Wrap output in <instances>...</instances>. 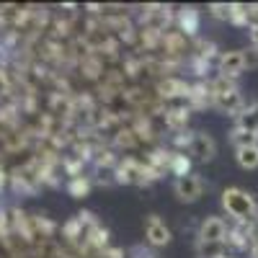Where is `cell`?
I'll list each match as a JSON object with an SVG mask.
<instances>
[{
  "label": "cell",
  "instance_id": "obj_7",
  "mask_svg": "<svg viewBox=\"0 0 258 258\" xmlns=\"http://www.w3.org/2000/svg\"><path fill=\"white\" fill-rule=\"evenodd\" d=\"M147 178H150L147 165H142L137 160H124L116 168V181L119 183H145Z\"/></svg>",
  "mask_w": 258,
  "mask_h": 258
},
{
  "label": "cell",
  "instance_id": "obj_14",
  "mask_svg": "<svg viewBox=\"0 0 258 258\" xmlns=\"http://www.w3.org/2000/svg\"><path fill=\"white\" fill-rule=\"evenodd\" d=\"M170 170L176 173V178L191 173V160L183 155V153H176V155H170Z\"/></svg>",
  "mask_w": 258,
  "mask_h": 258
},
{
  "label": "cell",
  "instance_id": "obj_2",
  "mask_svg": "<svg viewBox=\"0 0 258 258\" xmlns=\"http://www.w3.org/2000/svg\"><path fill=\"white\" fill-rule=\"evenodd\" d=\"M173 191L181 202H197L202 194H204V181L199 173H186L181 178H176L173 183Z\"/></svg>",
  "mask_w": 258,
  "mask_h": 258
},
{
  "label": "cell",
  "instance_id": "obj_6",
  "mask_svg": "<svg viewBox=\"0 0 258 258\" xmlns=\"http://www.w3.org/2000/svg\"><path fill=\"white\" fill-rule=\"evenodd\" d=\"M145 235H147L150 245H155V248H163V245L170 243V230L158 214H150V217L145 220Z\"/></svg>",
  "mask_w": 258,
  "mask_h": 258
},
{
  "label": "cell",
  "instance_id": "obj_12",
  "mask_svg": "<svg viewBox=\"0 0 258 258\" xmlns=\"http://www.w3.org/2000/svg\"><path fill=\"white\" fill-rule=\"evenodd\" d=\"M230 142L235 145V150H240V147H253V145H258V135L245 132V129H232Z\"/></svg>",
  "mask_w": 258,
  "mask_h": 258
},
{
  "label": "cell",
  "instance_id": "obj_10",
  "mask_svg": "<svg viewBox=\"0 0 258 258\" xmlns=\"http://www.w3.org/2000/svg\"><path fill=\"white\" fill-rule=\"evenodd\" d=\"M235 119H238V121H235V129H245V132L258 135V101L250 103V106H245V109Z\"/></svg>",
  "mask_w": 258,
  "mask_h": 258
},
{
  "label": "cell",
  "instance_id": "obj_16",
  "mask_svg": "<svg viewBox=\"0 0 258 258\" xmlns=\"http://www.w3.org/2000/svg\"><path fill=\"white\" fill-rule=\"evenodd\" d=\"M88 188H91V183L85 181L83 176H75L73 183H70V194H73V197H85V194H88Z\"/></svg>",
  "mask_w": 258,
  "mask_h": 258
},
{
  "label": "cell",
  "instance_id": "obj_11",
  "mask_svg": "<svg viewBox=\"0 0 258 258\" xmlns=\"http://www.w3.org/2000/svg\"><path fill=\"white\" fill-rule=\"evenodd\" d=\"M235 160H238V165L245 168V170H255L258 168V145L235 150Z\"/></svg>",
  "mask_w": 258,
  "mask_h": 258
},
{
  "label": "cell",
  "instance_id": "obj_18",
  "mask_svg": "<svg viewBox=\"0 0 258 258\" xmlns=\"http://www.w3.org/2000/svg\"><path fill=\"white\" fill-rule=\"evenodd\" d=\"M243 62H245V68L248 70H253V68H258V49H245L243 52Z\"/></svg>",
  "mask_w": 258,
  "mask_h": 258
},
{
  "label": "cell",
  "instance_id": "obj_13",
  "mask_svg": "<svg viewBox=\"0 0 258 258\" xmlns=\"http://www.w3.org/2000/svg\"><path fill=\"white\" fill-rule=\"evenodd\" d=\"M178 21H181V29L188 31V34H194L199 29V13H197V8H183Z\"/></svg>",
  "mask_w": 258,
  "mask_h": 258
},
{
  "label": "cell",
  "instance_id": "obj_4",
  "mask_svg": "<svg viewBox=\"0 0 258 258\" xmlns=\"http://www.w3.org/2000/svg\"><path fill=\"white\" fill-rule=\"evenodd\" d=\"M188 153L197 158L199 163H209L214 158V153H217V145H214L212 135L207 132H194L191 135V145H188Z\"/></svg>",
  "mask_w": 258,
  "mask_h": 258
},
{
  "label": "cell",
  "instance_id": "obj_8",
  "mask_svg": "<svg viewBox=\"0 0 258 258\" xmlns=\"http://www.w3.org/2000/svg\"><path fill=\"white\" fill-rule=\"evenodd\" d=\"M214 106H217L220 111H225V114L238 116V114L245 109V101H243V93L235 88V91H227V93H222V96H214Z\"/></svg>",
  "mask_w": 258,
  "mask_h": 258
},
{
  "label": "cell",
  "instance_id": "obj_5",
  "mask_svg": "<svg viewBox=\"0 0 258 258\" xmlns=\"http://www.w3.org/2000/svg\"><path fill=\"white\" fill-rule=\"evenodd\" d=\"M199 240L204 243H222L227 240V222L222 217H207L199 225Z\"/></svg>",
  "mask_w": 258,
  "mask_h": 258
},
{
  "label": "cell",
  "instance_id": "obj_15",
  "mask_svg": "<svg viewBox=\"0 0 258 258\" xmlns=\"http://www.w3.org/2000/svg\"><path fill=\"white\" fill-rule=\"evenodd\" d=\"M243 26H248V29H258V3L245 6V11H243Z\"/></svg>",
  "mask_w": 258,
  "mask_h": 258
},
{
  "label": "cell",
  "instance_id": "obj_17",
  "mask_svg": "<svg viewBox=\"0 0 258 258\" xmlns=\"http://www.w3.org/2000/svg\"><path fill=\"white\" fill-rule=\"evenodd\" d=\"M209 11H212V16H214V18H220V21H230V6H227V3H214V6H209Z\"/></svg>",
  "mask_w": 258,
  "mask_h": 258
},
{
  "label": "cell",
  "instance_id": "obj_3",
  "mask_svg": "<svg viewBox=\"0 0 258 258\" xmlns=\"http://www.w3.org/2000/svg\"><path fill=\"white\" fill-rule=\"evenodd\" d=\"M243 70H245L243 49H230V52H222V54H220V59H217V73H220V78L238 80Z\"/></svg>",
  "mask_w": 258,
  "mask_h": 258
},
{
  "label": "cell",
  "instance_id": "obj_1",
  "mask_svg": "<svg viewBox=\"0 0 258 258\" xmlns=\"http://www.w3.org/2000/svg\"><path fill=\"white\" fill-rule=\"evenodd\" d=\"M222 209L230 214L235 222H243V225H250L258 217L255 199L250 197L248 191L238 188V186H230V188L222 191Z\"/></svg>",
  "mask_w": 258,
  "mask_h": 258
},
{
  "label": "cell",
  "instance_id": "obj_9",
  "mask_svg": "<svg viewBox=\"0 0 258 258\" xmlns=\"http://www.w3.org/2000/svg\"><path fill=\"white\" fill-rule=\"evenodd\" d=\"M197 255L199 258H232V248L222 240V243H204L197 240Z\"/></svg>",
  "mask_w": 258,
  "mask_h": 258
},
{
  "label": "cell",
  "instance_id": "obj_19",
  "mask_svg": "<svg viewBox=\"0 0 258 258\" xmlns=\"http://www.w3.org/2000/svg\"><path fill=\"white\" fill-rule=\"evenodd\" d=\"M250 258H258V235H253V238H250Z\"/></svg>",
  "mask_w": 258,
  "mask_h": 258
},
{
  "label": "cell",
  "instance_id": "obj_20",
  "mask_svg": "<svg viewBox=\"0 0 258 258\" xmlns=\"http://www.w3.org/2000/svg\"><path fill=\"white\" fill-rule=\"evenodd\" d=\"M250 41H253V49H258V29H250Z\"/></svg>",
  "mask_w": 258,
  "mask_h": 258
}]
</instances>
